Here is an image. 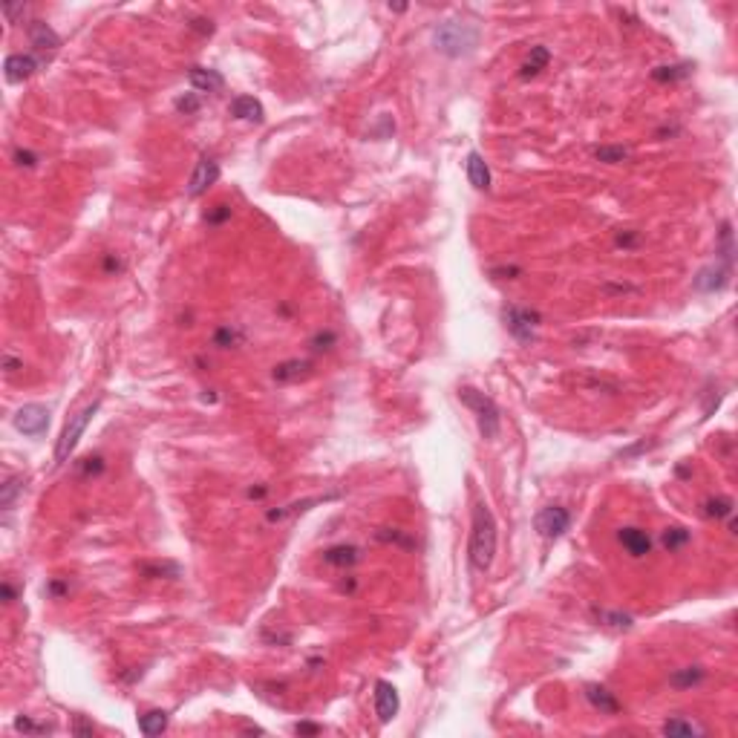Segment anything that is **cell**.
Instances as JSON below:
<instances>
[{
    "label": "cell",
    "mask_w": 738,
    "mask_h": 738,
    "mask_svg": "<svg viewBox=\"0 0 738 738\" xmlns=\"http://www.w3.org/2000/svg\"><path fill=\"white\" fill-rule=\"evenodd\" d=\"M496 557V519L484 502L473 508V534H470V562L476 571H488Z\"/></svg>",
    "instance_id": "cell-1"
},
{
    "label": "cell",
    "mask_w": 738,
    "mask_h": 738,
    "mask_svg": "<svg viewBox=\"0 0 738 738\" xmlns=\"http://www.w3.org/2000/svg\"><path fill=\"white\" fill-rule=\"evenodd\" d=\"M433 44L448 58H464L479 47V26L461 21H444L433 32Z\"/></svg>",
    "instance_id": "cell-2"
},
{
    "label": "cell",
    "mask_w": 738,
    "mask_h": 738,
    "mask_svg": "<svg viewBox=\"0 0 738 738\" xmlns=\"http://www.w3.org/2000/svg\"><path fill=\"white\" fill-rule=\"evenodd\" d=\"M459 398H461V404L468 407V410L476 413L482 436L484 438H496V433H499V407L493 404V398H488L484 393L473 390V386H461Z\"/></svg>",
    "instance_id": "cell-3"
},
{
    "label": "cell",
    "mask_w": 738,
    "mask_h": 738,
    "mask_svg": "<svg viewBox=\"0 0 738 738\" xmlns=\"http://www.w3.org/2000/svg\"><path fill=\"white\" fill-rule=\"evenodd\" d=\"M99 407H101V401H92L90 407H84V410H81L79 416H72V418H69V424L64 427L61 438H58L55 461H67V459H69V453L75 450V444L81 441V436H84V430H87V424L92 421L95 413H99Z\"/></svg>",
    "instance_id": "cell-4"
},
{
    "label": "cell",
    "mask_w": 738,
    "mask_h": 738,
    "mask_svg": "<svg viewBox=\"0 0 738 738\" xmlns=\"http://www.w3.org/2000/svg\"><path fill=\"white\" fill-rule=\"evenodd\" d=\"M502 320L508 326V332L519 341H534L536 335V326H539V312L534 309H525V306H505L502 309Z\"/></svg>",
    "instance_id": "cell-5"
},
{
    "label": "cell",
    "mask_w": 738,
    "mask_h": 738,
    "mask_svg": "<svg viewBox=\"0 0 738 738\" xmlns=\"http://www.w3.org/2000/svg\"><path fill=\"white\" fill-rule=\"evenodd\" d=\"M26 35H29V44H32L35 55L41 58V64L49 61V58L58 52V47H61V38L55 35V29L47 21H32L29 29H26Z\"/></svg>",
    "instance_id": "cell-6"
},
{
    "label": "cell",
    "mask_w": 738,
    "mask_h": 738,
    "mask_svg": "<svg viewBox=\"0 0 738 738\" xmlns=\"http://www.w3.org/2000/svg\"><path fill=\"white\" fill-rule=\"evenodd\" d=\"M15 427L24 436H41L49 427V410L44 404H26L15 413Z\"/></svg>",
    "instance_id": "cell-7"
},
{
    "label": "cell",
    "mask_w": 738,
    "mask_h": 738,
    "mask_svg": "<svg viewBox=\"0 0 738 738\" xmlns=\"http://www.w3.org/2000/svg\"><path fill=\"white\" fill-rule=\"evenodd\" d=\"M571 525V514L566 508H559V505H551V508H542L536 514V531L546 536V539H557L568 531Z\"/></svg>",
    "instance_id": "cell-8"
},
{
    "label": "cell",
    "mask_w": 738,
    "mask_h": 738,
    "mask_svg": "<svg viewBox=\"0 0 738 738\" xmlns=\"http://www.w3.org/2000/svg\"><path fill=\"white\" fill-rule=\"evenodd\" d=\"M217 179H220V165L213 159H208V156H202L197 162V167H193L190 179H188V197H202V193Z\"/></svg>",
    "instance_id": "cell-9"
},
{
    "label": "cell",
    "mask_w": 738,
    "mask_h": 738,
    "mask_svg": "<svg viewBox=\"0 0 738 738\" xmlns=\"http://www.w3.org/2000/svg\"><path fill=\"white\" fill-rule=\"evenodd\" d=\"M401 701H398V689L390 681H378L375 684V712L381 724H390L393 718L398 715Z\"/></svg>",
    "instance_id": "cell-10"
},
{
    "label": "cell",
    "mask_w": 738,
    "mask_h": 738,
    "mask_svg": "<svg viewBox=\"0 0 738 738\" xmlns=\"http://www.w3.org/2000/svg\"><path fill=\"white\" fill-rule=\"evenodd\" d=\"M38 67H41V58H38V55H24V52H17V55H9V58H6L3 75H6V81L21 84V81L32 79V75L38 72Z\"/></svg>",
    "instance_id": "cell-11"
},
{
    "label": "cell",
    "mask_w": 738,
    "mask_h": 738,
    "mask_svg": "<svg viewBox=\"0 0 738 738\" xmlns=\"http://www.w3.org/2000/svg\"><path fill=\"white\" fill-rule=\"evenodd\" d=\"M312 369H315L312 361L291 358V361L277 363L274 369H271V375H274V381H280V384H295V381H303V378L312 375Z\"/></svg>",
    "instance_id": "cell-12"
},
{
    "label": "cell",
    "mask_w": 738,
    "mask_h": 738,
    "mask_svg": "<svg viewBox=\"0 0 738 738\" xmlns=\"http://www.w3.org/2000/svg\"><path fill=\"white\" fill-rule=\"evenodd\" d=\"M727 283H730V268L724 263L707 265V268L698 271V277H695L698 291H721V288H727Z\"/></svg>",
    "instance_id": "cell-13"
},
{
    "label": "cell",
    "mask_w": 738,
    "mask_h": 738,
    "mask_svg": "<svg viewBox=\"0 0 738 738\" xmlns=\"http://www.w3.org/2000/svg\"><path fill=\"white\" fill-rule=\"evenodd\" d=\"M228 113L234 115V119H240V122H254V124H263V119H265L263 104L257 99H251V95H237V99L231 101Z\"/></svg>",
    "instance_id": "cell-14"
},
{
    "label": "cell",
    "mask_w": 738,
    "mask_h": 738,
    "mask_svg": "<svg viewBox=\"0 0 738 738\" xmlns=\"http://www.w3.org/2000/svg\"><path fill=\"white\" fill-rule=\"evenodd\" d=\"M188 81L193 90L199 92H217L225 87V79L217 72V69H205V67H190L188 69Z\"/></svg>",
    "instance_id": "cell-15"
},
{
    "label": "cell",
    "mask_w": 738,
    "mask_h": 738,
    "mask_svg": "<svg viewBox=\"0 0 738 738\" xmlns=\"http://www.w3.org/2000/svg\"><path fill=\"white\" fill-rule=\"evenodd\" d=\"M617 539H620V546H623L632 557H646L649 551H652V539H649V534L646 531H640V528H623L617 534Z\"/></svg>",
    "instance_id": "cell-16"
},
{
    "label": "cell",
    "mask_w": 738,
    "mask_h": 738,
    "mask_svg": "<svg viewBox=\"0 0 738 738\" xmlns=\"http://www.w3.org/2000/svg\"><path fill=\"white\" fill-rule=\"evenodd\" d=\"M586 698H589V704L600 712H606V715H617L620 712V701L614 698V692H609L606 687H600V684H589L586 687Z\"/></svg>",
    "instance_id": "cell-17"
},
{
    "label": "cell",
    "mask_w": 738,
    "mask_h": 738,
    "mask_svg": "<svg viewBox=\"0 0 738 738\" xmlns=\"http://www.w3.org/2000/svg\"><path fill=\"white\" fill-rule=\"evenodd\" d=\"M338 496H341V493H326V496H315V499L291 502V505H283V508H274V511H268L265 516H268V522H283V519L295 516V514H303V511H309V508H312V505H318V502H329V499H338Z\"/></svg>",
    "instance_id": "cell-18"
},
{
    "label": "cell",
    "mask_w": 738,
    "mask_h": 738,
    "mask_svg": "<svg viewBox=\"0 0 738 738\" xmlns=\"http://www.w3.org/2000/svg\"><path fill=\"white\" fill-rule=\"evenodd\" d=\"M468 179L476 190H491V167L482 159V153H470L468 156Z\"/></svg>",
    "instance_id": "cell-19"
},
{
    "label": "cell",
    "mask_w": 738,
    "mask_h": 738,
    "mask_svg": "<svg viewBox=\"0 0 738 738\" xmlns=\"http://www.w3.org/2000/svg\"><path fill=\"white\" fill-rule=\"evenodd\" d=\"M551 61V49L548 47H531V55L525 58V64L519 67V79H534Z\"/></svg>",
    "instance_id": "cell-20"
},
{
    "label": "cell",
    "mask_w": 738,
    "mask_h": 738,
    "mask_svg": "<svg viewBox=\"0 0 738 738\" xmlns=\"http://www.w3.org/2000/svg\"><path fill=\"white\" fill-rule=\"evenodd\" d=\"M323 559L329 562V566H335V568H349V566H355V562L361 559V548H355V546H332V548L323 551Z\"/></svg>",
    "instance_id": "cell-21"
},
{
    "label": "cell",
    "mask_w": 738,
    "mask_h": 738,
    "mask_svg": "<svg viewBox=\"0 0 738 738\" xmlns=\"http://www.w3.org/2000/svg\"><path fill=\"white\" fill-rule=\"evenodd\" d=\"M139 574L147 580H177V577H182V568L177 562H142Z\"/></svg>",
    "instance_id": "cell-22"
},
{
    "label": "cell",
    "mask_w": 738,
    "mask_h": 738,
    "mask_svg": "<svg viewBox=\"0 0 738 738\" xmlns=\"http://www.w3.org/2000/svg\"><path fill=\"white\" fill-rule=\"evenodd\" d=\"M167 721H170V715H167L165 710H150V712H145V715L139 718V730H142L147 738H153V735H162V732L167 730Z\"/></svg>",
    "instance_id": "cell-23"
},
{
    "label": "cell",
    "mask_w": 738,
    "mask_h": 738,
    "mask_svg": "<svg viewBox=\"0 0 738 738\" xmlns=\"http://www.w3.org/2000/svg\"><path fill=\"white\" fill-rule=\"evenodd\" d=\"M243 343H245V332L237 326H220L213 332V346H220V349H237Z\"/></svg>",
    "instance_id": "cell-24"
},
{
    "label": "cell",
    "mask_w": 738,
    "mask_h": 738,
    "mask_svg": "<svg viewBox=\"0 0 738 738\" xmlns=\"http://www.w3.org/2000/svg\"><path fill=\"white\" fill-rule=\"evenodd\" d=\"M704 666H687V669H678V672H672V678H669V684L675 687V689H689V687H695V684H701L704 681Z\"/></svg>",
    "instance_id": "cell-25"
},
{
    "label": "cell",
    "mask_w": 738,
    "mask_h": 738,
    "mask_svg": "<svg viewBox=\"0 0 738 738\" xmlns=\"http://www.w3.org/2000/svg\"><path fill=\"white\" fill-rule=\"evenodd\" d=\"M664 735H684V738H689V735H704V727H698V724H692V721H687V718H669V721H664Z\"/></svg>",
    "instance_id": "cell-26"
},
{
    "label": "cell",
    "mask_w": 738,
    "mask_h": 738,
    "mask_svg": "<svg viewBox=\"0 0 738 738\" xmlns=\"http://www.w3.org/2000/svg\"><path fill=\"white\" fill-rule=\"evenodd\" d=\"M692 72V64H664V67H655L652 69V79L655 81H681Z\"/></svg>",
    "instance_id": "cell-27"
},
{
    "label": "cell",
    "mask_w": 738,
    "mask_h": 738,
    "mask_svg": "<svg viewBox=\"0 0 738 738\" xmlns=\"http://www.w3.org/2000/svg\"><path fill=\"white\" fill-rule=\"evenodd\" d=\"M718 257L727 268H732V260H735V243H732V225L724 222L721 225V234H718Z\"/></svg>",
    "instance_id": "cell-28"
},
{
    "label": "cell",
    "mask_w": 738,
    "mask_h": 738,
    "mask_svg": "<svg viewBox=\"0 0 738 738\" xmlns=\"http://www.w3.org/2000/svg\"><path fill=\"white\" fill-rule=\"evenodd\" d=\"M732 499L730 496H715V499H707L704 502V516L707 519H727L732 516Z\"/></svg>",
    "instance_id": "cell-29"
},
{
    "label": "cell",
    "mask_w": 738,
    "mask_h": 738,
    "mask_svg": "<svg viewBox=\"0 0 738 738\" xmlns=\"http://www.w3.org/2000/svg\"><path fill=\"white\" fill-rule=\"evenodd\" d=\"M24 491V476H9L6 482H3V488H0V508L3 511H9L12 508V502H15V496Z\"/></svg>",
    "instance_id": "cell-30"
},
{
    "label": "cell",
    "mask_w": 738,
    "mask_h": 738,
    "mask_svg": "<svg viewBox=\"0 0 738 738\" xmlns=\"http://www.w3.org/2000/svg\"><path fill=\"white\" fill-rule=\"evenodd\" d=\"M594 614H597V620H603L606 626H612V629H632L634 626V620L629 617V614H623V612H606V609H594Z\"/></svg>",
    "instance_id": "cell-31"
},
{
    "label": "cell",
    "mask_w": 738,
    "mask_h": 738,
    "mask_svg": "<svg viewBox=\"0 0 738 738\" xmlns=\"http://www.w3.org/2000/svg\"><path fill=\"white\" fill-rule=\"evenodd\" d=\"M689 539H692V534H689L687 528H666V531H664V536H660V542H664V548H669V551L684 548Z\"/></svg>",
    "instance_id": "cell-32"
},
{
    "label": "cell",
    "mask_w": 738,
    "mask_h": 738,
    "mask_svg": "<svg viewBox=\"0 0 738 738\" xmlns=\"http://www.w3.org/2000/svg\"><path fill=\"white\" fill-rule=\"evenodd\" d=\"M375 539H381V542H393V546H401V548H413L416 542L407 536L404 531H398V528H381L378 534H375Z\"/></svg>",
    "instance_id": "cell-33"
},
{
    "label": "cell",
    "mask_w": 738,
    "mask_h": 738,
    "mask_svg": "<svg viewBox=\"0 0 738 738\" xmlns=\"http://www.w3.org/2000/svg\"><path fill=\"white\" fill-rule=\"evenodd\" d=\"M597 162H606V165H617V162H626L629 159V150L626 147H597L594 150Z\"/></svg>",
    "instance_id": "cell-34"
},
{
    "label": "cell",
    "mask_w": 738,
    "mask_h": 738,
    "mask_svg": "<svg viewBox=\"0 0 738 738\" xmlns=\"http://www.w3.org/2000/svg\"><path fill=\"white\" fill-rule=\"evenodd\" d=\"M338 343V335L332 332V329H323V332H318L312 341H309V346H312V352H329Z\"/></svg>",
    "instance_id": "cell-35"
},
{
    "label": "cell",
    "mask_w": 738,
    "mask_h": 738,
    "mask_svg": "<svg viewBox=\"0 0 738 738\" xmlns=\"http://www.w3.org/2000/svg\"><path fill=\"white\" fill-rule=\"evenodd\" d=\"M225 220H231V205H225V202L213 205V208L205 213V222H208V225H222Z\"/></svg>",
    "instance_id": "cell-36"
},
{
    "label": "cell",
    "mask_w": 738,
    "mask_h": 738,
    "mask_svg": "<svg viewBox=\"0 0 738 738\" xmlns=\"http://www.w3.org/2000/svg\"><path fill=\"white\" fill-rule=\"evenodd\" d=\"M199 107H202V101H199L193 92H185V95H179V99H177V110H179V113H185V115L199 113Z\"/></svg>",
    "instance_id": "cell-37"
},
{
    "label": "cell",
    "mask_w": 738,
    "mask_h": 738,
    "mask_svg": "<svg viewBox=\"0 0 738 738\" xmlns=\"http://www.w3.org/2000/svg\"><path fill=\"white\" fill-rule=\"evenodd\" d=\"M101 470H104V459L101 456H87V459L79 461V473H84V476H95Z\"/></svg>",
    "instance_id": "cell-38"
},
{
    "label": "cell",
    "mask_w": 738,
    "mask_h": 738,
    "mask_svg": "<svg viewBox=\"0 0 738 738\" xmlns=\"http://www.w3.org/2000/svg\"><path fill=\"white\" fill-rule=\"evenodd\" d=\"M15 730H21V732H47V730H52V727H47V724H35L32 718H17V721H15Z\"/></svg>",
    "instance_id": "cell-39"
},
{
    "label": "cell",
    "mask_w": 738,
    "mask_h": 738,
    "mask_svg": "<svg viewBox=\"0 0 738 738\" xmlns=\"http://www.w3.org/2000/svg\"><path fill=\"white\" fill-rule=\"evenodd\" d=\"M522 274L519 265H502V268H491V277H499V280H514Z\"/></svg>",
    "instance_id": "cell-40"
},
{
    "label": "cell",
    "mask_w": 738,
    "mask_h": 738,
    "mask_svg": "<svg viewBox=\"0 0 738 738\" xmlns=\"http://www.w3.org/2000/svg\"><path fill=\"white\" fill-rule=\"evenodd\" d=\"M15 165L17 167H35L38 165V156H35L32 150H17L15 153Z\"/></svg>",
    "instance_id": "cell-41"
},
{
    "label": "cell",
    "mask_w": 738,
    "mask_h": 738,
    "mask_svg": "<svg viewBox=\"0 0 738 738\" xmlns=\"http://www.w3.org/2000/svg\"><path fill=\"white\" fill-rule=\"evenodd\" d=\"M603 291H606V295H629V291H637V286H632V283H606Z\"/></svg>",
    "instance_id": "cell-42"
},
{
    "label": "cell",
    "mask_w": 738,
    "mask_h": 738,
    "mask_svg": "<svg viewBox=\"0 0 738 738\" xmlns=\"http://www.w3.org/2000/svg\"><path fill=\"white\" fill-rule=\"evenodd\" d=\"M193 32H199V35H213V24L208 21V17H193V21L188 24Z\"/></svg>",
    "instance_id": "cell-43"
},
{
    "label": "cell",
    "mask_w": 738,
    "mask_h": 738,
    "mask_svg": "<svg viewBox=\"0 0 738 738\" xmlns=\"http://www.w3.org/2000/svg\"><path fill=\"white\" fill-rule=\"evenodd\" d=\"M652 448H657V441H640V444H634V448H629V450H620V456H637V453H643V450H652Z\"/></svg>",
    "instance_id": "cell-44"
},
{
    "label": "cell",
    "mask_w": 738,
    "mask_h": 738,
    "mask_svg": "<svg viewBox=\"0 0 738 738\" xmlns=\"http://www.w3.org/2000/svg\"><path fill=\"white\" fill-rule=\"evenodd\" d=\"M124 268V263L115 257V254H104V271L107 274H115V271H122Z\"/></svg>",
    "instance_id": "cell-45"
},
{
    "label": "cell",
    "mask_w": 738,
    "mask_h": 738,
    "mask_svg": "<svg viewBox=\"0 0 738 738\" xmlns=\"http://www.w3.org/2000/svg\"><path fill=\"white\" fill-rule=\"evenodd\" d=\"M24 12H26V3H15V6L12 3H3V15L9 17V24H15V17L24 15Z\"/></svg>",
    "instance_id": "cell-46"
},
{
    "label": "cell",
    "mask_w": 738,
    "mask_h": 738,
    "mask_svg": "<svg viewBox=\"0 0 738 738\" xmlns=\"http://www.w3.org/2000/svg\"><path fill=\"white\" fill-rule=\"evenodd\" d=\"M295 732L297 735H320V727L318 724H309V721H300V724H295Z\"/></svg>",
    "instance_id": "cell-47"
},
{
    "label": "cell",
    "mask_w": 738,
    "mask_h": 738,
    "mask_svg": "<svg viewBox=\"0 0 738 738\" xmlns=\"http://www.w3.org/2000/svg\"><path fill=\"white\" fill-rule=\"evenodd\" d=\"M0 594H3V603H6V606L17 600V591H15L12 582H3V586H0Z\"/></svg>",
    "instance_id": "cell-48"
},
{
    "label": "cell",
    "mask_w": 738,
    "mask_h": 738,
    "mask_svg": "<svg viewBox=\"0 0 738 738\" xmlns=\"http://www.w3.org/2000/svg\"><path fill=\"white\" fill-rule=\"evenodd\" d=\"M637 240H640V237L632 234V231H629V234H617V245H623V248H634Z\"/></svg>",
    "instance_id": "cell-49"
},
{
    "label": "cell",
    "mask_w": 738,
    "mask_h": 738,
    "mask_svg": "<svg viewBox=\"0 0 738 738\" xmlns=\"http://www.w3.org/2000/svg\"><path fill=\"white\" fill-rule=\"evenodd\" d=\"M72 732H75V735H92L95 730H92V724H84L81 718H75V724H72Z\"/></svg>",
    "instance_id": "cell-50"
},
{
    "label": "cell",
    "mask_w": 738,
    "mask_h": 738,
    "mask_svg": "<svg viewBox=\"0 0 738 738\" xmlns=\"http://www.w3.org/2000/svg\"><path fill=\"white\" fill-rule=\"evenodd\" d=\"M3 366H6V372L12 375V372H17V369H24V361H17V358L6 355V358H3Z\"/></svg>",
    "instance_id": "cell-51"
},
{
    "label": "cell",
    "mask_w": 738,
    "mask_h": 738,
    "mask_svg": "<svg viewBox=\"0 0 738 738\" xmlns=\"http://www.w3.org/2000/svg\"><path fill=\"white\" fill-rule=\"evenodd\" d=\"M49 591H52V594H64V591H67V586H64V582H52V586H49Z\"/></svg>",
    "instance_id": "cell-52"
},
{
    "label": "cell",
    "mask_w": 738,
    "mask_h": 738,
    "mask_svg": "<svg viewBox=\"0 0 738 738\" xmlns=\"http://www.w3.org/2000/svg\"><path fill=\"white\" fill-rule=\"evenodd\" d=\"M265 491H268V488H251L248 496H251V499H260V496H265Z\"/></svg>",
    "instance_id": "cell-53"
}]
</instances>
